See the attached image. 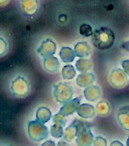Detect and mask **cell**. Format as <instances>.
Segmentation results:
<instances>
[{
    "instance_id": "9",
    "label": "cell",
    "mask_w": 129,
    "mask_h": 146,
    "mask_svg": "<svg viewBox=\"0 0 129 146\" xmlns=\"http://www.w3.org/2000/svg\"><path fill=\"white\" fill-rule=\"evenodd\" d=\"M58 146H70L67 143H65V142H64V141H60L59 143H58Z\"/></svg>"
},
{
    "instance_id": "8",
    "label": "cell",
    "mask_w": 129,
    "mask_h": 146,
    "mask_svg": "<svg viewBox=\"0 0 129 146\" xmlns=\"http://www.w3.org/2000/svg\"><path fill=\"white\" fill-rule=\"evenodd\" d=\"M42 146H55V145H54V143L53 141L48 140V141H46Z\"/></svg>"
},
{
    "instance_id": "5",
    "label": "cell",
    "mask_w": 129,
    "mask_h": 146,
    "mask_svg": "<svg viewBox=\"0 0 129 146\" xmlns=\"http://www.w3.org/2000/svg\"><path fill=\"white\" fill-rule=\"evenodd\" d=\"M50 115H50V112H49L48 110H46V111L44 112L43 110H41V109H40V110H38L37 115V119H38L39 121H41L42 123L47 122V121L49 120Z\"/></svg>"
},
{
    "instance_id": "2",
    "label": "cell",
    "mask_w": 129,
    "mask_h": 146,
    "mask_svg": "<svg viewBox=\"0 0 129 146\" xmlns=\"http://www.w3.org/2000/svg\"><path fill=\"white\" fill-rule=\"evenodd\" d=\"M28 134L33 141H40L46 139L48 135V128L39 121H31L28 125Z\"/></svg>"
},
{
    "instance_id": "6",
    "label": "cell",
    "mask_w": 129,
    "mask_h": 146,
    "mask_svg": "<svg viewBox=\"0 0 129 146\" xmlns=\"http://www.w3.org/2000/svg\"><path fill=\"white\" fill-rule=\"evenodd\" d=\"M51 134L54 138H60L63 134V129L61 126L54 125L51 127Z\"/></svg>"
},
{
    "instance_id": "12",
    "label": "cell",
    "mask_w": 129,
    "mask_h": 146,
    "mask_svg": "<svg viewBox=\"0 0 129 146\" xmlns=\"http://www.w3.org/2000/svg\"><path fill=\"white\" fill-rule=\"evenodd\" d=\"M127 145H128V146H129V138L128 139V144H127Z\"/></svg>"
},
{
    "instance_id": "10",
    "label": "cell",
    "mask_w": 129,
    "mask_h": 146,
    "mask_svg": "<svg viewBox=\"0 0 129 146\" xmlns=\"http://www.w3.org/2000/svg\"><path fill=\"white\" fill-rule=\"evenodd\" d=\"M111 146H123L120 142H117V141H115V142H113L111 145Z\"/></svg>"
},
{
    "instance_id": "1",
    "label": "cell",
    "mask_w": 129,
    "mask_h": 146,
    "mask_svg": "<svg viewBox=\"0 0 129 146\" xmlns=\"http://www.w3.org/2000/svg\"><path fill=\"white\" fill-rule=\"evenodd\" d=\"M115 41L114 32L106 27L96 29L92 35V42L94 45L100 50L110 49Z\"/></svg>"
},
{
    "instance_id": "11",
    "label": "cell",
    "mask_w": 129,
    "mask_h": 146,
    "mask_svg": "<svg viewBox=\"0 0 129 146\" xmlns=\"http://www.w3.org/2000/svg\"><path fill=\"white\" fill-rule=\"evenodd\" d=\"M7 1L8 0H0V4H4L7 3Z\"/></svg>"
},
{
    "instance_id": "4",
    "label": "cell",
    "mask_w": 129,
    "mask_h": 146,
    "mask_svg": "<svg viewBox=\"0 0 129 146\" xmlns=\"http://www.w3.org/2000/svg\"><path fill=\"white\" fill-rule=\"evenodd\" d=\"M80 33L81 35L84 36V37H89V36H92L94 32H93V29L92 27L88 25V24H83L81 27H80Z\"/></svg>"
},
{
    "instance_id": "3",
    "label": "cell",
    "mask_w": 129,
    "mask_h": 146,
    "mask_svg": "<svg viewBox=\"0 0 129 146\" xmlns=\"http://www.w3.org/2000/svg\"><path fill=\"white\" fill-rule=\"evenodd\" d=\"M77 125L74 122L69 127H67L64 135V139L66 141H71L77 135Z\"/></svg>"
},
{
    "instance_id": "7",
    "label": "cell",
    "mask_w": 129,
    "mask_h": 146,
    "mask_svg": "<svg viewBox=\"0 0 129 146\" xmlns=\"http://www.w3.org/2000/svg\"><path fill=\"white\" fill-rule=\"evenodd\" d=\"M94 146H106V142L102 138H97L94 140Z\"/></svg>"
}]
</instances>
